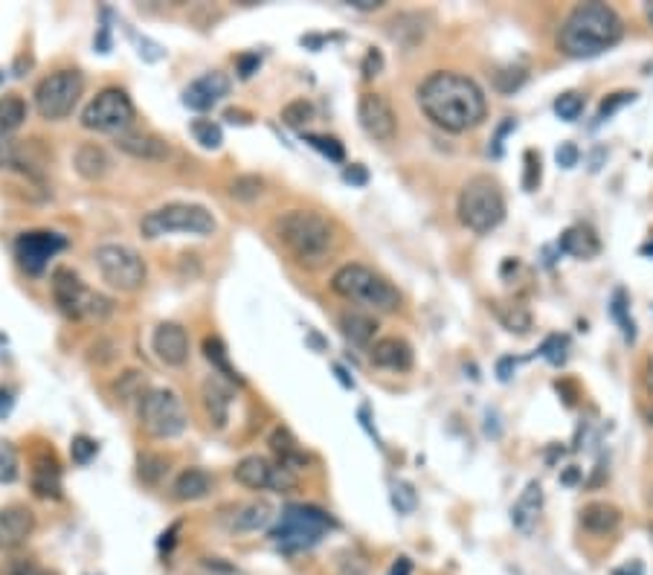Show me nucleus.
<instances>
[{
  "label": "nucleus",
  "mask_w": 653,
  "mask_h": 575,
  "mask_svg": "<svg viewBox=\"0 0 653 575\" xmlns=\"http://www.w3.org/2000/svg\"><path fill=\"white\" fill-rule=\"evenodd\" d=\"M331 291L349 303H358L374 314H392L401 308V291L387 276L367 264H342L331 276Z\"/></svg>",
  "instance_id": "4"
},
{
  "label": "nucleus",
  "mask_w": 653,
  "mask_h": 575,
  "mask_svg": "<svg viewBox=\"0 0 653 575\" xmlns=\"http://www.w3.org/2000/svg\"><path fill=\"white\" fill-rule=\"evenodd\" d=\"M415 96H418L424 117L442 131H450V134H462L468 128H477L488 113L482 88L470 76L454 70L431 73L418 85Z\"/></svg>",
  "instance_id": "1"
},
{
  "label": "nucleus",
  "mask_w": 653,
  "mask_h": 575,
  "mask_svg": "<svg viewBox=\"0 0 653 575\" xmlns=\"http://www.w3.org/2000/svg\"><path fill=\"white\" fill-rule=\"evenodd\" d=\"M541 184V154L526 152V177H523V186L526 189H537Z\"/></svg>",
  "instance_id": "45"
},
{
  "label": "nucleus",
  "mask_w": 653,
  "mask_h": 575,
  "mask_svg": "<svg viewBox=\"0 0 653 575\" xmlns=\"http://www.w3.org/2000/svg\"><path fill=\"white\" fill-rule=\"evenodd\" d=\"M645 15H647V21H651V26H653V3H645Z\"/></svg>",
  "instance_id": "58"
},
{
  "label": "nucleus",
  "mask_w": 653,
  "mask_h": 575,
  "mask_svg": "<svg viewBox=\"0 0 653 575\" xmlns=\"http://www.w3.org/2000/svg\"><path fill=\"white\" fill-rule=\"evenodd\" d=\"M642 253H645V256H653V241H651V245H645V248H642Z\"/></svg>",
  "instance_id": "59"
},
{
  "label": "nucleus",
  "mask_w": 653,
  "mask_h": 575,
  "mask_svg": "<svg viewBox=\"0 0 653 575\" xmlns=\"http://www.w3.org/2000/svg\"><path fill=\"white\" fill-rule=\"evenodd\" d=\"M12 408H15V395H12L9 387H0V419H7Z\"/></svg>",
  "instance_id": "53"
},
{
  "label": "nucleus",
  "mask_w": 653,
  "mask_h": 575,
  "mask_svg": "<svg viewBox=\"0 0 653 575\" xmlns=\"http://www.w3.org/2000/svg\"><path fill=\"white\" fill-rule=\"evenodd\" d=\"M53 300H56L58 312L70 319L102 323L113 312L111 300L85 285L79 273L70 271V268H56L53 271Z\"/></svg>",
  "instance_id": "8"
},
{
  "label": "nucleus",
  "mask_w": 653,
  "mask_h": 575,
  "mask_svg": "<svg viewBox=\"0 0 653 575\" xmlns=\"http://www.w3.org/2000/svg\"><path fill=\"white\" fill-rule=\"evenodd\" d=\"M651 500H653V495H651Z\"/></svg>",
  "instance_id": "62"
},
{
  "label": "nucleus",
  "mask_w": 653,
  "mask_h": 575,
  "mask_svg": "<svg viewBox=\"0 0 653 575\" xmlns=\"http://www.w3.org/2000/svg\"><path fill=\"white\" fill-rule=\"evenodd\" d=\"M67 248V239L58 236V232L50 230H30L21 232L15 241V259L18 264L24 268L26 273L39 276V273L47 271L50 259Z\"/></svg>",
  "instance_id": "14"
},
{
  "label": "nucleus",
  "mask_w": 653,
  "mask_h": 575,
  "mask_svg": "<svg viewBox=\"0 0 653 575\" xmlns=\"http://www.w3.org/2000/svg\"><path fill=\"white\" fill-rule=\"evenodd\" d=\"M268 445H271L273 456H276V465H282V468H287V471H303V468H308V454H305L303 447H300V442H296V436L287 427H282V424H276L271 431V436H268Z\"/></svg>",
  "instance_id": "21"
},
{
  "label": "nucleus",
  "mask_w": 653,
  "mask_h": 575,
  "mask_svg": "<svg viewBox=\"0 0 653 575\" xmlns=\"http://www.w3.org/2000/svg\"><path fill=\"white\" fill-rule=\"evenodd\" d=\"M3 76H7V73H3V70H0V85H3Z\"/></svg>",
  "instance_id": "60"
},
{
  "label": "nucleus",
  "mask_w": 653,
  "mask_h": 575,
  "mask_svg": "<svg viewBox=\"0 0 653 575\" xmlns=\"http://www.w3.org/2000/svg\"><path fill=\"white\" fill-rule=\"evenodd\" d=\"M340 332L351 346H372L378 319L369 312H363V308H346L340 314Z\"/></svg>",
  "instance_id": "25"
},
{
  "label": "nucleus",
  "mask_w": 653,
  "mask_h": 575,
  "mask_svg": "<svg viewBox=\"0 0 653 575\" xmlns=\"http://www.w3.org/2000/svg\"><path fill=\"white\" fill-rule=\"evenodd\" d=\"M26 122V102L21 96H0V137L15 134Z\"/></svg>",
  "instance_id": "32"
},
{
  "label": "nucleus",
  "mask_w": 653,
  "mask_h": 575,
  "mask_svg": "<svg viewBox=\"0 0 653 575\" xmlns=\"http://www.w3.org/2000/svg\"><path fill=\"white\" fill-rule=\"evenodd\" d=\"M189 131L192 137H195V143H200L204 149H209V152H218V149L224 145V131L218 122L204 120V117H200V120H192Z\"/></svg>",
  "instance_id": "34"
},
{
  "label": "nucleus",
  "mask_w": 653,
  "mask_h": 575,
  "mask_svg": "<svg viewBox=\"0 0 653 575\" xmlns=\"http://www.w3.org/2000/svg\"><path fill=\"white\" fill-rule=\"evenodd\" d=\"M94 262L99 273H102V280L111 288H117V291H122V294L140 291L145 276H149L143 256L137 253L134 248H128V245H99L94 250Z\"/></svg>",
  "instance_id": "11"
},
{
  "label": "nucleus",
  "mask_w": 653,
  "mask_h": 575,
  "mask_svg": "<svg viewBox=\"0 0 653 575\" xmlns=\"http://www.w3.org/2000/svg\"><path fill=\"white\" fill-rule=\"evenodd\" d=\"M633 99H636V94H633V90H630V94H628V90H622V94H613V96H610V99H607L605 105H601V111H598V120H607L610 113L619 111L622 105L633 102Z\"/></svg>",
  "instance_id": "46"
},
{
  "label": "nucleus",
  "mask_w": 653,
  "mask_h": 575,
  "mask_svg": "<svg viewBox=\"0 0 653 575\" xmlns=\"http://www.w3.org/2000/svg\"><path fill=\"white\" fill-rule=\"evenodd\" d=\"M117 149L134 160H166L172 154L166 140L152 131H126L117 137Z\"/></svg>",
  "instance_id": "20"
},
{
  "label": "nucleus",
  "mask_w": 653,
  "mask_h": 575,
  "mask_svg": "<svg viewBox=\"0 0 653 575\" xmlns=\"http://www.w3.org/2000/svg\"><path fill=\"white\" fill-rule=\"evenodd\" d=\"M177 529H181V523H172V527H168V532H163V535H160V550H172V546H175Z\"/></svg>",
  "instance_id": "55"
},
{
  "label": "nucleus",
  "mask_w": 653,
  "mask_h": 575,
  "mask_svg": "<svg viewBox=\"0 0 653 575\" xmlns=\"http://www.w3.org/2000/svg\"><path fill=\"white\" fill-rule=\"evenodd\" d=\"M204 358L213 364V372H216L218 378H224L227 383H244V378H241L239 369L232 367L230 351H227V346H224L221 337H216V335L204 337Z\"/></svg>",
  "instance_id": "29"
},
{
  "label": "nucleus",
  "mask_w": 653,
  "mask_h": 575,
  "mask_svg": "<svg viewBox=\"0 0 653 575\" xmlns=\"http://www.w3.org/2000/svg\"><path fill=\"white\" fill-rule=\"evenodd\" d=\"M645 383H647V390L653 392V358L647 360V367H645Z\"/></svg>",
  "instance_id": "57"
},
{
  "label": "nucleus",
  "mask_w": 653,
  "mask_h": 575,
  "mask_svg": "<svg viewBox=\"0 0 653 575\" xmlns=\"http://www.w3.org/2000/svg\"><path fill=\"white\" fill-rule=\"evenodd\" d=\"M555 158H558V163L564 169H573L575 163H578V158H581V154H578V145H575V143H564L558 149V154H555Z\"/></svg>",
  "instance_id": "50"
},
{
  "label": "nucleus",
  "mask_w": 653,
  "mask_h": 575,
  "mask_svg": "<svg viewBox=\"0 0 653 575\" xmlns=\"http://www.w3.org/2000/svg\"><path fill=\"white\" fill-rule=\"evenodd\" d=\"M216 230L218 221L207 207H200V204H184V200H175V204L152 209V213L140 221V232H143L145 239H163V236H175V232L207 239V236H213Z\"/></svg>",
  "instance_id": "7"
},
{
  "label": "nucleus",
  "mask_w": 653,
  "mask_h": 575,
  "mask_svg": "<svg viewBox=\"0 0 653 575\" xmlns=\"http://www.w3.org/2000/svg\"><path fill=\"white\" fill-rule=\"evenodd\" d=\"M410 573H413V561L406 558V555H401V558L392 564L390 573H387V575H410Z\"/></svg>",
  "instance_id": "54"
},
{
  "label": "nucleus",
  "mask_w": 653,
  "mask_h": 575,
  "mask_svg": "<svg viewBox=\"0 0 653 575\" xmlns=\"http://www.w3.org/2000/svg\"><path fill=\"white\" fill-rule=\"evenodd\" d=\"M360 128L372 137L374 143H392L399 134V117L390 99L383 94H363L358 102Z\"/></svg>",
  "instance_id": "15"
},
{
  "label": "nucleus",
  "mask_w": 653,
  "mask_h": 575,
  "mask_svg": "<svg viewBox=\"0 0 653 575\" xmlns=\"http://www.w3.org/2000/svg\"><path fill=\"white\" fill-rule=\"evenodd\" d=\"M523 82H526V70L523 67H505V70H500L494 76L497 90H502V94H514Z\"/></svg>",
  "instance_id": "43"
},
{
  "label": "nucleus",
  "mask_w": 653,
  "mask_h": 575,
  "mask_svg": "<svg viewBox=\"0 0 653 575\" xmlns=\"http://www.w3.org/2000/svg\"><path fill=\"white\" fill-rule=\"evenodd\" d=\"M18 479V451L9 442L0 440V482Z\"/></svg>",
  "instance_id": "41"
},
{
  "label": "nucleus",
  "mask_w": 653,
  "mask_h": 575,
  "mask_svg": "<svg viewBox=\"0 0 653 575\" xmlns=\"http://www.w3.org/2000/svg\"><path fill=\"white\" fill-rule=\"evenodd\" d=\"M18 149L12 143H0V169H7V166H18Z\"/></svg>",
  "instance_id": "51"
},
{
  "label": "nucleus",
  "mask_w": 653,
  "mask_h": 575,
  "mask_svg": "<svg viewBox=\"0 0 653 575\" xmlns=\"http://www.w3.org/2000/svg\"><path fill=\"white\" fill-rule=\"evenodd\" d=\"M351 9H363V12H372V9H381L383 0H349Z\"/></svg>",
  "instance_id": "56"
},
{
  "label": "nucleus",
  "mask_w": 653,
  "mask_h": 575,
  "mask_svg": "<svg viewBox=\"0 0 653 575\" xmlns=\"http://www.w3.org/2000/svg\"><path fill=\"white\" fill-rule=\"evenodd\" d=\"M276 239L308 271L323 268L337 248L335 224L314 209H291L276 218Z\"/></svg>",
  "instance_id": "3"
},
{
  "label": "nucleus",
  "mask_w": 653,
  "mask_h": 575,
  "mask_svg": "<svg viewBox=\"0 0 653 575\" xmlns=\"http://www.w3.org/2000/svg\"><path fill=\"white\" fill-rule=\"evenodd\" d=\"M561 250L575 256V259H592V256H598V250H601V241H598V236L590 227H581V224H578V227L564 230V236H561Z\"/></svg>",
  "instance_id": "31"
},
{
  "label": "nucleus",
  "mask_w": 653,
  "mask_h": 575,
  "mask_svg": "<svg viewBox=\"0 0 653 575\" xmlns=\"http://www.w3.org/2000/svg\"><path fill=\"white\" fill-rule=\"evenodd\" d=\"M134 122V102L122 88H105L81 111V126L99 134H126Z\"/></svg>",
  "instance_id": "12"
},
{
  "label": "nucleus",
  "mask_w": 653,
  "mask_h": 575,
  "mask_svg": "<svg viewBox=\"0 0 653 575\" xmlns=\"http://www.w3.org/2000/svg\"><path fill=\"white\" fill-rule=\"evenodd\" d=\"M137 474L145 486H160L168 474V459L160 454H143L137 459Z\"/></svg>",
  "instance_id": "33"
},
{
  "label": "nucleus",
  "mask_w": 653,
  "mask_h": 575,
  "mask_svg": "<svg viewBox=\"0 0 653 575\" xmlns=\"http://www.w3.org/2000/svg\"><path fill=\"white\" fill-rule=\"evenodd\" d=\"M230 94V79L221 70L204 73L200 79H195L189 88L184 90V105L192 111H209L221 102L224 96Z\"/></svg>",
  "instance_id": "18"
},
{
  "label": "nucleus",
  "mask_w": 653,
  "mask_h": 575,
  "mask_svg": "<svg viewBox=\"0 0 653 575\" xmlns=\"http://www.w3.org/2000/svg\"><path fill=\"white\" fill-rule=\"evenodd\" d=\"M152 349L160 364L184 367L189 360V335L181 323H160L152 335Z\"/></svg>",
  "instance_id": "16"
},
{
  "label": "nucleus",
  "mask_w": 653,
  "mask_h": 575,
  "mask_svg": "<svg viewBox=\"0 0 653 575\" xmlns=\"http://www.w3.org/2000/svg\"><path fill=\"white\" fill-rule=\"evenodd\" d=\"M622 523V511L610 503H590L581 511V527L592 535H610Z\"/></svg>",
  "instance_id": "30"
},
{
  "label": "nucleus",
  "mask_w": 653,
  "mask_h": 575,
  "mask_svg": "<svg viewBox=\"0 0 653 575\" xmlns=\"http://www.w3.org/2000/svg\"><path fill=\"white\" fill-rule=\"evenodd\" d=\"M581 111H584V96L575 94V90H569V94H561L558 99H555V113H558L561 120L575 122L578 117H581Z\"/></svg>",
  "instance_id": "39"
},
{
  "label": "nucleus",
  "mask_w": 653,
  "mask_h": 575,
  "mask_svg": "<svg viewBox=\"0 0 653 575\" xmlns=\"http://www.w3.org/2000/svg\"><path fill=\"white\" fill-rule=\"evenodd\" d=\"M543 511V488L541 482H529L526 491L518 497V503L511 509V523L518 532L523 535H532L534 527H537V518Z\"/></svg>",
  "instance_id": "24"
},
{
  "label": "nucleus",
  "mask_w": 653,
  "mask_h": 575,
  "mask_svg": "<svg viewBox=\"0 0 653 575\" xmlns=\"http://www.w3.org/2000/svg\"><path fill=\"white\" fill-rule=\"evenodd\" d=\"M96 454H99V442L90 440V436H85V433H79V436H73V442H70L73 463H76V465H88Z\"/></svg>",
  "instance_id": "40"
},
{
  "label": "nucleus",
  "mask_w": 653,
  "mask_h": 575,
  "mask_svg": "<svg viewBox=\"0 0 653 575\" xmlns=\"http://www.w3.org/2000/svg\"><path fill=\"white\" fill-rule=\"evenodd\" d=\"M335 529V518L312 503H291L282 509L276 527L271 529V541L276 550L294 555V552L314 550L323 538Z\"/></svg>",
  "instance_id": "5"
},
{
  "label": "nucleus",
  "mask_w": 653,
  "mask_h": 575,
  "mask_svg": "<svg viewBox=\"0 0 653 575\" xmlns=\"http://www.w3.org/2000/svg\"><path fill=\"white\" fill-rule=\"evenodd\" d=\"M239 76L241 79H250L255 70H259V64H262V56L259 53H244V56H239Z\"/></svg>",
  "instance_id": "49"
},
{
  "label": "nucleus",
  "mask_w": 653,
  "mask_h": 575,
  "mask_svg": "<svg viewBox=\"0 0 653 575\" xmlns=\"http://www.w3.org/2000/svg\"><path fill=\"white\" fill-rule=\"evenodd\" d=\"M303 140L312 149H317L323 158H328L331 163H342V158H346V152H342V143L337 140V137H326V134H303Z\"/></svg>",
  "instance_id": "38"
},
{
  "label": "nucleus",
  "mask_w": 653,
  "mask_h": 575,
  "mask_svg": "<svg viewBox=\"0 0 653 575\" xmlns=\"http://www.w3.org/2000/svg\"><path fill=\"white\" fill-rule=\"evenodd\" d=\"M189 415H186L184 401L175 390L166 387H154L145 390V395L140 399V427L154 440H177L184 436Z\"/></svg>",
  "instance_id": "9"
},
{
  "label": "nucleus",
  "mask_w": 653,
  "mask_h": 575,
  "mask_svg": "<svg viewBox=\"0 0 653 575\" xmlns=\"http://www.w3.org/2000/svg\"><path fill=\"white\" fill-rule=\"evenodd\" d=\"M624 35V24L619 12L607 3H578L566 15L558 32V50L569 58L601 56L605 50L616 47Z\"/></svg>",
  "instance_id": "2"
},
{
  "label": "nucleus",
  "mask_w": 653,
  "mask_h": 575,
  "mask_svg": "<svg viewBox=\"0 0 653 575\" xmlns=\"http://www.w3.org/2000/svg\"><path fill=\"white\" fill-rule=\"evenodd\" d=\"M213 491V477L204 468H184L172 482V497L181 503H192V500H204Z\"/></svg>",
  "instance_id": "27"
},
{
  "label": "nucleus",
  "mask_w": 653,
  "mask_h": 575,
  "mask_svg": "<svg viewBox=\"0 0 653 575\" xmlns=\"http://www.w3.org/2000/svg\"><path fill=\"white\" fill-rule=\"evenodd\" d=\"M369 360L390 372H406L413 367V346L406 344L404 337H381L369 349Z\"/></svg>",
  "instance_id": "19"
},
{
  "label": "nucleus",
  "mask_w": 653,
  "mask_h": 575,
  "mask_svg": "<svg viewBox=\"0 0 653 575\" xmlns=\"http://www.w3.org/2000/svg\"><path fill=\"white\" fill-rule=\"evenodd\" d=\"M342 177H346L349 184L363 186V184H367V169L360 166V163H355V166H349V169H346V172H342Z\"/></svg>",
  "instance_id": "52"
},
{
  "label": "nucleus",
  "mask_w": 653,
  "mask_h": 575,
  "mask_svg": "<svg viewBox=\"0 0 653 575\" xmlns=\"http://www.w3.org/2000/svg\"><path fill=\"white\" fill-rule=\"evenodd\" d=\"M383 70V56L381 50H369L367 58H363V67H360V73H363V79H374V76H381Z\"/></svg>",
  "instance_id": "47"
},
{
  "label": "nucleus",
  "mask_w": 653,
  "mask_h": 575,
  "mask_svg": "<svg viewBox=\"0 0 653 575\" xmlns=\"http://www.w3.org/2000/svg\"><path fill=\"white\" fill-rule=\"evenodd\" d=\"M459 221L477 236L497 230L505 218V195L494 177L477 175L470 177L468 184L459 192V204H456Z\"/></svg>",
  "instance_id": "6"
},
{
  "label": "nucleus",
  "mask_w": 653,
  "mask_h": 575,
  "mask_svg": "<svg viewBox=\"0 0 653 575\" xmlns=\"http://www.w3.org/2000/svg\"><path fill=\"white\" fill-rule=\"evenodd\" d=\"M32 491L41 500H58L62 497V468H58L56 456L53 454H41L32 465Z\"/></svg>",
  "instance_id": "23"
},
{
  "label": "nucleus",
  "mask_w": 653,
  "mask_h": 575,
  "mask_svg": "<svg viewBox=\"0 0 653 575\" xmlns=\"http://www.w3.org/2000/svg\"><path fill=\"white\" fill-rule=\"evenodd\" d=\"M73 169L79 172L85 181H102L111 172V158L105 152L102 145L96 143H81L73 154Z\"/></svg>",
  "instance_id": "26"
},
{
  "label": "nucleus",
  "mask_w": 653,
  "mask_h": 575,
  "mask_svg": "<svg viewBox=\"0 0 653 575\" xmlns=\"http://www.w3.org/2000/svg\"><path fill=\"white\" fill-rule=\"evenodd\" d=\"M273 520V506L268 500H253V503H244L232 511L230 529L232 532H259V529H268Z\"/></svg>",
  "instance_id": "28"
},
{
  "label": "nucleus",
  "mask_w": 653,
  "mask_h": 575,
  "mask_svg": "<svg viewBox=\"0 0 653 575\" xmlns=\"http://www.w3.org/2000/svg\"><path fill=\"white\" fill-rule=\"evenodd\" d=\"M262 192H264V181L259 175H239L230 184V195H232V198L244 200V204H250V200L259 198Z\"/></svg>",
  "instance_id": "37"
},
{
  "label": "nucleus",
  "mask_w": 653,
  "mask_h": 575,
  "mask_svg": "<svg viewBox=\"0 0 653 575\" xmlns=\"http://www.w3.org/2000/svg\"><path fill=\"white\" fill-rule=\"evenodd\" d=\"M647 419H651V424H653V410H651V415H647Z\"/></svg>",
  "instance_id": "61"
},
{
  "label": "nucleus",
  "mask_w": 653,
  "mask_h": 575,
  "mask_svg": "<svg viewBox=\"0 0 653 575\" xmlns=\"http://www.w3.org/2000/svg\"><path fill=\"white\" fill-rule=\"evenodd\" d=\"M497 314H500L502 326L509 332H518V335H526L532 328V314H529L526 305L511 303V305H497Z\"/></svg>",
  "instance_id": "35"
},
{
  "label": "nucleus",
  "mask_w": 653,
  "mask_h": 575,
  "mask_svg": "<svg viewBox=\"0 0 653 575\" xmlns=\"http://www.w3.org/2000/svg\"><path fill=\"white\" fill-rule=\"evenodd\" d=\"M613 314H616V319H619V323H622V328H624V337H628V340H633V337H636V332H633V319H628V317H624V291H616Z\"/></svg>",
  "instance_id": "48"
},
{
  "label": "nucleus",
  "mask_w": 653,
  "mask_h": 575,
  "mask_svg": "<svg viewBox=\"0 0 653 575\" xmlns=\"http://www.w3.org/2000/svg\"><path fill=\"white\" fill-rule=\"evenodd\" d=\"M314 120V105L308 99H294L282 108V122L291 128H305Z\"/></svg>",
  "instance_id": "36"
},
{
  "label": "nucleus",
  "mask_w": 653,
  "mask_h": 575,
  "mask_svg": "<svg viewBox=\"0 0 653 575\" xmlns=\"http://www.w3.org/2000/svg\"><path fill=\"white\" fill-rule=\"evenodd\" d=\"M232 477H236L239 486L250 488V491H264V488H271V491L285 495V491L296 488L294 471H287V468H282V465L271 463V459H264V456L259 454L244 456V459L232 468Z\"/></svg>",
  "instance_id": "13"
},
{
  "label": "nucleus",
  "mask_w": 653,
  "mask_h": 575,
  "mask_svg": "<svg viewBox=\"0 0 653 575\" xmlns=\"http://www.w3.org/2000/svg\"><path fill=\"white\" fill-rule=\"evenodd\" d=\"M81 90H85V76L79 70L67 67V70L50 73V76H44L39 82V88L32 94L35 111H39L41 120L47 122L67 120L73 108H76V102H79Z\"/></svg>",
  "instance_id": "10"
},
{
  "label": "nucleus",
  "mask_w": 653,
  "mask_h": 575,
  "mask_svg": "<svg viewBox=\"0 0 653 575\" xmlns=\"http://www.w3.org/2000/svg\"><path fill=\"white\" fill-rule=\"evenodd\" d=\"M418 503V497H415V488L410 482H395L392 486V506L401 511V514H410Z\"/></svg>",
  "instance_id": "42"
},
{
  "label": "nucleus",
  "mask_w": 653,
  "mask_h": 575,
  "mask_svg": "<svg viewBox=\"0 0 653 575\" xmlns=\"http://www.w3.org/2000/svg\"><path fill=\"white\" fill-rule=\"evenodd\" d=\"M200 395H204V410H207L209 415V424H216L218 431H224L227 422H230V404H232L230 383H224V378H209V381H204Z\"/></svg>",
  "instance_id": "22"
},
{
  "label": "nucleus",
  "mask_w": 653,
  "mask_h": 575,
  "mask_svg": "<svg viewBox=\"0 0 653 575\" xmlns=\"http://www.w3.org/2000/svg\"><path fill=\"white\" fill-rule=\"evenodd\" d=\"M541 355L546 360H549V364L561 367V364H564V360H566V337L552 335L549 340H546V344L541 346Z\"/></svg>",
  "instance_id": "44"
},
{
  "label": "nucleus",
  "mask_w": 653,
  "mask_h": 575,
  "mask_svg": "<svg viewBox=\"0 0 653 575\" xmlns=\"http://www.w3.org/2000/svg\"><path fill=\"white\" fill-rule=\"evenodd\" d=\"M32 532H35V514H32V509H26L21 503L0 509V552L24 546Z\"/></svg>",
  "instance_id": "17"
}]
</instances>
